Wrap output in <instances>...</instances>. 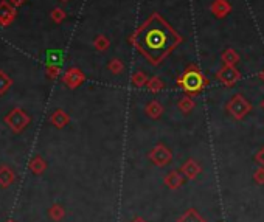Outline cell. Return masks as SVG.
Here are the masks:
<instances>
[{
    "instance_id": "6da1fadb",
    "label": "cell",
    "mask_w": 264,
    "mask_h": 222,
    "mask_svg": "<svg viewBox=\"0 0 264 222\" xmlns=\"http://www.w3.org/2000/svg\"><path fill=\"white\" fill-rule=\"evenodd\" d=\"M134 44L149 61L157 65L165 59L174 47L181 44V36L162 19L159 14H152L143 23V27L134 34Z\"/></svg>"
},
{
    "instance_id": "7a4b0ae2",
    "label": "cell",
    "mask_w": 264,
    "mask_h": 222,
    "mask_svg": "<svg viewBox=\"0 0 264 222\" xmlns=\"http://www.w3.org/2000/svg\"><path fill=\"white\" fill-rule=\"evenodd\" d=\"M177 84L181 85L183 92L190 93V95H194V93H199L203 89L205 80H203L201 72H198L194 67H191L190 70H186L182 75V78L177 80Z\"/></svg>"
},
{
    "instance_id": "3957f363",
    "label": "cell",
    "mask_w": 264,
    "mask_h": 222,
    "mask_svg": "<svg viewBox=\"0 0 264 222\" xmlns=\"http://www.w3.org/2000/svg\"><path fill=\"white\" fill-rule=\"evenodd\" d=\"M227 110H228V114L235 117L236 120H243L252 110V104L245 97H243L241 93H238V95H235L228 101Z\"/></svg>"
},
{
    "instance_id": "277c9868",
    "label": "cell",
    "mask_w": 264,
    "mask_h": 222,
    "mask_svg": "<svg viewBox=\"0 0 264 222\" xmlns=\"http://www.w3.org/2000/svg\"><path fill=\"white\" fill-rule=\"evenodd\" d=\"M5 123L11 127V131H13V132L19 134V132H22V131L25 129V127L28 126V123H30V117L27 115V112H25V110H22V109H19V107H16V109H13L11 112L5 117Z\"/></svg>"
},
{
    "instance_id": "5b68a950",
    "label": "cell",
    "mask_w": 264,
    "mask_h": 222,
    "mask_svg": "<svg viewBox=\"0 0 264 222\" xmlns=\"http://www.w3.org/2000/svg\"><path fill=\"white\" fill-rule=\"evenodd\" d=\"M148 157H149V160H151V163H154L156 166L163 168V166L171 163L173 154H171V151H169V149L165 146V144H156V146L151 149Z\"/></svg>"
},
{
    "instance_id": "8992f818",
    "label": "cell",
    "mask_w": 264,
    "mask_h": 222,
    "mask_svg": "<svg viewBox=\"0 0 264 222\" xmlns=\"http://www.w3.org/2000/svg\"><path fill=\"white\" fill-rule=\"evenodd\" d=\"M216 76H218V80L223 81L225 85H233L238 80L241 78L240 72H238L233 65H225V67H223V68H221V70L216 73Z\"/></svg>"
},
{
    "instance_id": "52a82bcc",
    "label": "cell",
    "mask_w": 264,
    "mask_h": 222,
    "mask_svg": "<svg viewBox=\"0 0 264 222\" xmlns=\"http://www.w3.org/2000/svg\"><path fill=\"white\" fill-rule=\"evenodd\" d=\"M186 181V177L182 174V171H169V173L165 176L163 179V183L169 188V190H177V188H181Z\"/></svg>"
},
{
    "instance_id": "ba28073f",
    "label": "cell",
    "mask_w": 264,
    "mask_h": 222,
    "mask_svg": "<svg viewBox=\"0 0 264 222\" xmlns=\"http://www.w3.org/2000/svg\"><path fill=\"white\" fill-rule=\"evenodd\" d=\"M181 171H182V174L186 177V181H194V179L202 173V168H201V165H199L196 160L188 159V160H186L185 163L182 165Z\"/></svg>"
},
{
    "instance_id": "9c48e42d",
    "label": "cell",
    "mask_w": 264,
    "mask_h": 222,
    "mask_svg": "<svg viewBox=\"0 0 264 222\" xmlns=\"http://www.w3.org/2000/svg\"><path fill=\"white\" fill-rule=\"evenodd\" d=\"M62 81L67 85H69L70 89H75V87H78V85L84 81V75H82L81 70H78V68H70V70L64 75Z\"/></svg>"
},
{
    "instance_id": "30bf717a",
    "label": "cell",
    "mask_w": 264,
    "mask_h": 222,
    "mask_svg": "<svg viewBox=\"0 0 264 222\" xmlns=\"http://www.w3.org/2000/svg\"><path fill=\"white\" fill-rule=\"evenodd\" d=\"M14 16H16L14 8L10 5V2L3 0V2L0 3V23H2L3 27H6V25H10L13 22Z\"/></svg>"
},
{
    "instance_id": "8fae6325",
    "label": "cell",
    "mask_w": 264,
    "mask_h": 222,
    "mask_svg": "<svg viewBox=\"0 0 264 222\" xmlns=\"http://www.w3.org/2000/svg\"><path fill=\"white\" fill-rule=\"evenodd\" d=\"M177 222H207V221L196 208H188L177 218Z\"/></svg>"
},
{
    "instance_id": "7c38bea8",
    "label": "cell",
    "mask_w": 264,
    "mask_h": 222,
    "mask_svg": "<svg viewBox=\"0 0 264 222\" xmlns=\"http://www.w3.org/2000/svg\"><path fill=\"white\" fill-rule=\"evenodd\" d=\"M50 121H52L53 126H56L58 129H62V127L70 121L69 115H67L62 109H58L55 110V112L52 114V117H50Z\"/></svg>"
},
{
    "instance_id": "4fadbf2b",
    "label": "cell",
    "mask_w": 264,
    "mask_h": 222,
    "mask_svg": "<svg viewBox=\"0 0 264 222\" xmlns=\"http://www.w3.org/2000/svg\"><path fill=\"white\" fill-rule=\"evenodd\" d=\"M14 182V173L11 168H8L6 165L0 166V186L2 188H8L11 186Z\"/></svg>"
},
{
    "instance_id": "5bb4252c",
    "label": "cell",
    "mask_w": 264,
    "mask_h": 222,
    "mask_svg": "<svg viewBox=\"0 0 264 222\" xmlns=\"http://www.w3.org/2000/svg\"><path fill=\"white\" fill-rule=\"evenodd\" d=\"M30 171L33 174H42L44 171L47 169V161L42 159L41 156H36V157H33L31 160H30Z\"/></svg>"
},
{
    "instance_id": "9a60e30c",
    "label": "cell",
    "mask_w": 264,
    "mask_h": 222,
    "mask_svg": "<svg viewBox=\"0 0 264 222\" xmlns=\"http://www.w3.org/2000/svg\"><path fill=\"white\" fill-rule=\"evenodd\" d=\"M45 61L48 67H59L62 62V53L59 50H48L45 55Z\"/></svg>"
},
{
    "instance_id": "2e32d148",
    "label": "cell",
    "mask_w": 264,
    "mask_h": 222,
    "mask_svg": "<svg viewBox=\"0 0 264 222\" xmlns=\"http://www.w3.org/2000/svg\"><path fill=\"white\" fill-rule=\"evenodd\" d=\"M146 115L152 120H157L160 118V115L163 114V107L160 106V102L159 101H151L148 102V106H146Z\"/></svg>"
},
{
    "instance_id": "e0dca14e",
    "label": "cell",
    "mask_w": 264,
    "mask_h": 222,
    "mask_svg": "<svg viewBox=\"0 0 264 222\" xmlns=\"http://www.w3.org/2000/svg\"><path fill=\"white\" fill-rule=\"evenodd\" d=\"M230 10H232V8H230V5L225 2V0H216V2L211 5V11L218 17H224Z\"/></svg>"
},
{
    "instance_id": "ac0fdd59",
    "label": "cell",
    "mask_w": 264,
    "mask_h": 222,
    "mask_svg": "<svg viewBox=\"0 0 264 222\" xmlns=\"http://www.w3.org/2000/svg\"><path fill=\"white\" fill-rule=\"evenodd\" d=\"M48 216H50V219H52V221L59 222V221L64 219L65 210H64V207H61L59 203H55V205H52V207L48 208Z\"/></svg>"
},
{
    "instance_id": "d6986e66",
    "label": "cell",
    "mask_w": 264,
    "mask_h": 222,
    "mask_svg": "<svg viewBox=\"0 0 264 222\" xmlns=\"http://www.w3.org/2000/svg\"><path fill=\"white\" fill-rule=\"evenodd\" d=\"M11 84H13V81H11L10 76H8L5 72L0 70V95H3V93H6L8 90H10Z\"/></svg>"
},
{
    "instance_id": "ffe728a7",
    "label": "cell",
    "mask_w": 264,
    "mask_h": 222,
    "mask_svg": "<svg viewBox=\"0 0 264 222\" xmlns=\"http://www.w3.org/2000/svg\"><path fill=\"white\" fill-rule=\"evenodd\" d=\"M223 61L225 62V65H235L238 61H240V56H238L235 53V50L232 48H228L224 51V55H223Z\"/></svg>"
},
{
    "instance_id": "44dd1931",
    "label": "cell",
    "mask_w": 264,
    "mask_h": 222,
    "mask_svg": "<svg viewBox=\"0 0 264 222\" xmlns=\"http://www.w3.org/2000/svg\"><path fill=\"white\" fill-rule=\"evenodd\" d=\"M194 106H196V104H194V101H193L191 98H188V97H186V98H182L181 101H179V104H177V107L181 109L183 114H190L191 110L194 109Z\"/></svg>"
},
{
    "instance_id": "7402d4cb",
    "label": "cell",
    "mask_w": 264,
    "mask_h": 222,
    "mask_svg": "<svg viewBox=\"0 0 264 222\" xmlns=\"http://www.w3.org/2000/svg\"><path fill=\"white\" fill-rule=\"evenodd\" d=\"M146 85H148V90L152 92V93H157V92H160L162 89H163V82H162L159 78H152L151 81L146 82Z\"/></svg>"
},
{
    "instance_id": "603a6c76",
    "label": "cell",
    "mask_w": 264,
    "mask_h": 222,
    "mask_svg": "<svg viewBox=\"0 0 264 222\" xmlns=\"http://www.w3.org/2000/svg\"><path fill=\"white\" fill-rule=\"evenodd\" d=\"M148 81H146V75H144L143 72H137L134 73L132 76V84L135 85V87H142V85H144Z\"/></svg>"
},
{
    "instance_id": "cb8c5ba5",
    "label": "cell",
    "mask_w": 264,
    "mask_h": 222,
    "mask_svg": "<svg viewBox=\"0 0 264 222\" xmlns=\"http://www.w3.org/2000/svg\"><path fill=\"white\" fill-rule=\"evenodd\" d=\"M253 181H255V183H257V185L264 186V168H263V166H260V168L253 173Z\"/></svg>"
},
{
    "instance_id": "d4e9b609",
    "label": "cell",
    "mask_w": 264,
    "mask_h": 222,
    "mask_svg": "<svg viewBox=\"0 0 264 222\" xmlns=\"http://www.w3.org/2000/svg\"><path fill=\"white\" fill-rule=\"evenodd\" d=\"M109 70L114 72L115 75H118L123 70V64L118 61V59H114V61H110V64H109Z\"/></svg>"
},
{
    "instance_id": "484cf974",
    "label": "cell",
    "mask_w": 264,
    "mask_h": 222,
    "mask_svg": "<svg viewBox=\"0 0 264 222\" xmlns=\"http://www.w3.org/2000/svg\"><path fill=\"white\" fill-rule=\"evenodd\" d=\"M95 45H97L98 50H106L107 45H109V42H107V39L104 36H98V39L95 40Z\"/></svg>"
},
{
    "instance_id": "4316f807",
    "label": "cell",
    "mask_w": 264,
    "mask_h": 222,
    "mask_svg": "<svg viewBox=\"0 0 264 222\" xmlns=\"http://www.w3.org/2000/svg\"><path fill=\"white\" fill-rule=\"evenodd\" d=\"M255 160H257V163L260 165V166H263L264 168V146L255 154Z\"/></svg>"
},
{
    "instance_id": "83f0119b",
    "label": "cell",
    "mask_w": 264,
    "mask_h": 222,
    "mask_svg": "<svg viewBox=\"0 0 264 222\" xmlns=\"http://www.w3.org/2000/svg\"><path fill=\"white\" fill-rule=\"evenodd\" d=\"M52 17H53V20H55V22H61V20L64 19V17H65V14H64L62 10H59V8H58V10H55V11L52 13Z\"/></svg>"
},
{
    "instance_id": "f1b7e54d",
    "label": "cell",
    "mask_w": 264,
    "mask_h": 222,
    "mask_svg": "<svg viewBox=\"0 0 264 222\" xmlns=\"http://www.w3.org/2000/svg\"><path fill=\"white\" fill-rule=\"evenodd\" d=\"M8 2L13 3L14 6H19V5H22V3L25 2V0H8Z\"/></svg>"
},
{
    "instance_id": "f546056e",
    "label": "cell",
    "mask_w": 264,
    "mask_h": 222,
    "mask_svg": "<svg viewBox=\"0 0 264 222\" xmlns=\"http://www.w3.org/2000/svg\"><path fill=\"white\" fill-rule=\"evenodd\" d=\"M131 222H148V221H146V219H143V218H140V216H139V218H135V219H132Z\"/></svg>"
},
{
    "instance_id": "4dcf8cb0",
    "label": "cell",
    "mask_w": 264,
    "mask_h": 222,
    "mask_svg": "<svg viewBox=\"0 0 264 222\" xmlns=\"http://www.w3.org/2000/svg\"><path fill=\"white\" fill-rule=\"evenodd\" d=\"M261 107H263V109H264V101H263V102H261Z\"/></svg>"
},
{
    "instance_id": "1f68e13d",
    "label": "cell",
    "mask_w": 264,
    "mask_h": 222,
    "mask_svg": "<svg viewBox=\"0 0 264 222\" xmlns=\"http://www.w3.org/2000/svg\"><path fill=\"white\" fill-rule=\"evenodd\" d=\"M6 222H16V221H13V219H10V221H6Z\"/></svg>"
},
{
    "instance_id": "d6a6232c",
    "label": "cell",
    "mask_w": 264,
    "mask_h": 222,
    "mask_svg": "<svg viewBox=\"0 0 264 222\" xmlns=\"http://www.w3.org/2000/svg\"><path fill=\"white\" fill-rule=\"evenodd\" d=\"M62 2H67V0H62Z\"/></svg>"
}]
</instances>
